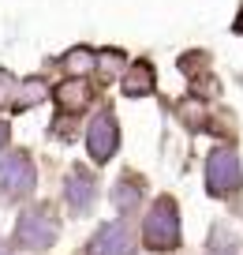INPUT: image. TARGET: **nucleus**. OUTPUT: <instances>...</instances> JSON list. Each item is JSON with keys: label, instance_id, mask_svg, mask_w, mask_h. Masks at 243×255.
<instances>
[{"label": "nucleus", "instance_id": "3", "mask_svg": "<svg viewBox=\"0 0 243 255\" xmlns=\"http://www.w3.org/2000/svg\"><path fill=\"white\" fill-rule=\"evenodd\" d=\"M30 188H34V165L23 154H8V158L0 161V191L8 199H15V195H23Z\"/></svg>", "mask_w": 243, "mask_h": 255}, {"label": "nucleus", "instance_id": "4", "mask_svg": "<svg viewBox=\"0 0 243 255\" xmlns=\"http://www.w3.org/2000/svg\"><path fill=\"white\" fill-rule=\"evenodd\" d=\"M86 146L94 154V161L112 158V150H116V120H112V113H97L94 117V124L86 131Z\"/></svg>", "mask_w": 243, "mask_h": 255}, {"label": "nucleus", "instance_id": "1", "mask_svg": "<svg viewBox=\"0 0 243 255\" xmlns=\"http://www.w3.org/2000/svg\"><path fill=\"white\" fill-rule=\"evenodd\" d=\"M180 240V218H176V203L172 199H157L154 210L146 218V244L154 252H168Z\"/></svg>", "mask_w": 243, "mask_h": 255}, {"label": "nucleus", "instance_id": "14", "mask_svg": "<svg viewBox=\"0 0 243 255\" xmlns=\"http://www.w3.org/2000/svg\"><path fill=\"white\" fill-rule=\"evenodd\" d=\"M232 26H236V30H240V34H243V11H240V19H236V23H232Z\"/></svg>", "mask_w": 243, "mask_h": 255}, {"label": "nucleus", "instance_id": "8", "mask_svg": "<svg viewBox=\"0 0 243 255\" xmlns=\"http://www.w3.org/2000/svg\"><path fill=\"white\" fill-rule=\"evenodd\" d=\"M150 90H154V68H150L146 60L131 64L127 75H124V94L127 98H142V94H150Z\"/></svg>", "mask_w": 243, "mask_h": 255}, {"label": "nucleus", "instance_id": "9", "mask_svg": "<svg viewBox=\"0 0 243 255\" xmlns=\"http://www.w3.org/2000/svg\"><path fill=\"white\" fill-rule=\"evenodd\" d=\"M90 195H94V184H90V176L82 173V169H75V173H71V180H68V199L75 203V207H86Z\"/></svg>", "mask_w": 243, "mask_h": 255}, {"label": "nucleus", "instance_id": "13", "mask_svg": "<svg viewBox=\"0 0 243 255\" xmlns=\"http://www.w3.org/2000/svg\"><path fill=\"white\" fill-rule=\"evenodd\" d=\"M4 143H8V128L0 124V146H4Z\"/></svg>", "mask_w": 243, "mask_h": 255}, {"label": "nucleus", "instance_id": "10", "mask_svg": "<svg viewBox=\"0 0 243 255\" xmlns=\"http://www.w3.org/2000/svg\"><path fill=\"white\" fill-rule=\"evenodd\" d=\"M64 64H68V72H75V75H82V72H90L97 64V56L90 53V49H71L68 56H64Z\"/></svg>", "mask_w": 243, "mask_h": 255}, {"label": "nucleus", "instance_id": "2", "mask_svg": "<svg viewBox=\"0 0 243 255\" xmlns=\"http://www.w3.org/2000/svg\"><path fill=\"white\" fill-rule=\"evenodd\" d=\"M206 176H210L213 195H232V191L240 188V158H236L232 150H213Z\"/></svg>", "mask_w": 243, "mask_h": 255}, {"label": "nucleus", "instance_id": "5", "mask_svg": "<svg viewBox=\"0 0 243 255\" xmlns=\"http://www.w3.org/2000/svg\"><path fill=\"white\" fill-rule=\"evenodd\" d=\"M90 255H131V233H127V225L124 222L101 225L94 244H90Z\"/></svg>", "mask_w": 243, "mask_h": 255}, {"label": "nucleus", "instance_id": "12", "mask_svg": "<svg viewBox=\"0 0 243 255\" xmlns=\"http://www.w3.org/2000/svg\"><path fill=\"white\" fill-rule=\"evenodd\" d=\"M11 98H15V83H11L8 75H0V105H8Z\"/></svg>", "mask_w": 243, "mask_h": 255}, {"label": "nucleus", "instance_id": "11", "mask_svg": "<svg viewBox=\"0 0 243 255\" xmlns=\"http://www.w3.org/2000/svg\"><path fill=\"white\" fill-rule=\"evenodd\" d=\"M15 98H19V105H34V102H41V98H45V87H41L38 79H26L23 87L15 90Z\"/></svg>", "mask_w": 243, "mask_h": 255}, {"label": "nucleus", "instance_id": "7", "mask_svg": "<svg viewBox=\"0 0 243 255\" xmlns=\"http://www.w3.org/2000/svg\"><path fill=\"white\" fill-rule=\"evenodd\" d=\"M90 98H94V94H90V83H86V79H68L60 90H56V102H60L68 113L86 109V105H90Z\"/></svg>", "mask_w": 243, "mask_h": 255}, {"label": "nucleus", "instance_id": "6", "mask_svg": "<svg viewBox=\"0 0 243 255\" xmlns=\"http://www.w3.org/2000/svg\"><path fill=\"white\" fill-rule=\"evenodd\" d=\"M56 240V225L49 214H38V210H30V214L19 222V244L26 248H49Z\"/></svg>", "mask_w": 243, "mask_h": 255}]
</instances>
